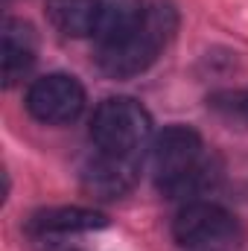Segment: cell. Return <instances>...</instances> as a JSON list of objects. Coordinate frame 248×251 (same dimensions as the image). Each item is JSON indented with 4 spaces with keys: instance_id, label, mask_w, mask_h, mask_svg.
Masks as SVG:
<instances>
[{
    "instance_id": "7",
    "label": "cell",
    "mask_w": 248,
    "mask_h": 251,
    "mask_svg": "<svg viewBox=\"0 0 248 251\" xmlns=\"http://www.w3.org/2000/svg\"><path fill=\"white\" fill-rule=\"evenodd\" d=\"M3 85H18L29 67L35 64V32L29 24L18 18H6L3 24Z\"/></svg>"
},
{
    "instance_id": "2",
    "label": "cell",
    "mask_w": 248,
    "mask_h": 251,
    "mask_svg": "<svg viewBox=\"0 0 248 251\" xmlns=\"http://www.w3.org/2000/svg\"><path fill=\"white\" fill-rule=\"evenodd\" d=\"M152 137L149 111L131 97H108L91 117V140L99 152L137 155Z\"/></svg>"
},
{
    "instance_id": "11",
    "label": "cell",
    "mask_w": 248,
    "mask_h": 251,
    "mask_svg": "<svg viewBox=\"0 0 248 251\" xmlns=\"http://www.w3.org/2000/svg\"><path fill=\"white\" fill-rule=\"evenodd\" d=\"M216 181H219V164L213 158H204L198 167H193L181 178H175V181H170V184H164V187H158V190L167 199H184V201L190 199V201H198V196H204L207 190H213Z\"/></svg>"
},
{
    "instance_id": "4",
    "label": "cell",
    "mask_w": 248,
    "mask_h": 251,
    "mask_svg": "<svg viewBox=\"0 0 248 251\" xmlns=\"http://www.w3.org/2000/svg\"><path fill=\"white\" fill-rule=\"evenodd\" d=\"M85 108V88L70 73H50L32 82L26 91V111L47 126L73 123Z\"/></svg>"
},
{
    "instance_id": "9",
    "label": "cell",
    "mask_w": 248,
    "mask_h": 251,
    "mask_svg": "<svg viewBox=\"0 0 248 251\" xmlns=\"http://www.w3.org/2000/svg\"><path fill=\"white\" fill-rule=\"evenodd\" d=\"M47 21L70 38L97 35L99 0H47Z\"/></svg>"
},
{
    "instance_id": "8",
    "label": "cell",
    "mask_w": 248,
    "mask_h": 251,
    "mask_svg": "<svg viewBox=\"0 0 248 251\" xmlns=\"http://www.w3.org/2000/svg\"><path fill=\"white\" fill-rule=\"evenodd\" d=\"M108 219L97 210H88V207H50V210H41L29 219V231L32 234H85V231H97V228H105Z\"/></svg>"
},
{
    "instance_id": "5",
    "label": "cell",
    "mask_w": 248,
    "mask_h": 251,
    "mask_svg": "<svg viewBox=\"0 0 248 251\" xmlns=\"http://www.w3.org/2000/svg\"><path fill=\"white\" fill-rule=\"evenodd\" d=\"M149 161H152V173L158 187L181 178L193 167H198L204 161V143L201 134L190 126H167L164 131L155 134L152 149H149Z\"/></svg>"
},
{
    "instance_id": "1",
    "label": "cell",
    "mask_w": 248,
    "mask_h": 251,
    "mask_svg": "<svg viewBox=\"0 0 248 251\" xmlns=\"http://www.w3.org/2000/svg\"><path fill=\"white\" fill-rule=\"evenodd\" d=\"M178 29V12L170 0H143L140 18L123 35L97 44V64L111 79H131L158 59Z\"/></svg>"
},
{
    "instance_id": "3",
    "label": "cell",
    "mask_w": 248,
    "mask_h": 251,
    "mask_svg": "<svg viewBox=\"0 0 248 251\" xmlns=\"http://www.w3.org/2000/svg\"><path fill=\"white\" fill-rule=\"evenodd\" d=\"M237 216L216 201H187L173 219V237L178 246L196 251H219L240 240Z\"/></svg>"
},
{
    "instance_id": "12",
    "label": "cell",
    "mask_w": 248,
    "mask_h": 251,
    "mask_svg": "<svg viewBox=\"0 0 248 251\" xmlns=\"http://www.w3.org/2000/svg\"><path fill=\"white\" fill-rule=\"evenodd\" d=\"M207 108L228 126L248 128V88H225L207 97Z\"/></svg>"
},
{
    "instance_id": "6",
    "label": "cell",
    "mask_w": 248,
    "mask_h": 251,
    "mask_svg": "<svg viewBox=\"0 0 248 251\" xmlns=\"http://www.w3.org/2000/svg\"><path fill=\"white\" fill-rule=\"evenodd\" d=\"M140 167L137 155H111L99 152L82 170V187L94 193L97 199H120L137 184Z\"/></svg>"
},
{
    "instance_id": "10",
    "label": "cell",
    "mask_w": 248,
    "mask_h": 251,
    "mask_svg": "<svg viewBox=\"0 0 248 251\" xmlns=\"http://www.w3.org/2000/svg\"><path fill=\"white\" fill-rule=\"evenodd\" d=\"M143 0H99V24H97V44L111 41L131 29L140 18Z\"/></svg>"
}]
</instances>
